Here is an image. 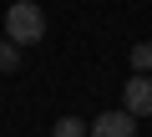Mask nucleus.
<instances>
[{"label":"nucleus","instance_id":"obj_1","mask_svg":"<svg viewBox=\"0 0 152 137\" xmlns=\"http://www.w3.org/2000/svg\"><path fill=\"white\" fill-rule=\"evenodd\" d=\"M46 36V10L36 5V0H15V5L5 10V41L15 46H36Z\"/></svg>","mask_w":152,"mask_h":137},{"label":"nucleus","instance_id":"obj_2","mask_svg":"<svg viewBox=\"0 0 152 137\" xmlns=\"http://www.w3.org/2000/svg\"><path fill=\"white\" fill-rule=\"evenodd\" d=\"M122 112H132V117H152V76H147V71H137V76L122 86Z\"/></svg>","mask_w":152,"mask_h":137},{"label":"nucleus","instance_id":"obj_3","mask_svg":"<svg viewBox=\"0 0 152 137\" xmlns=\"http://www.w3.org/2000/svg\"><path fill=\"white\" fill-rule=\"evenodd\" d=\"M86 137H137V117L132 112H102L86 127Z\"/></svg>","mask_w":152,"mask_h":137},{"label":"nucleus","instance_id":"obj_4","mask_svg":"<svg viewBox=\"0 0 152 137\" xmlns=\"http://www.w3.org/2000/svg\"><path fill=\"white\" fill-rule=\"evenodd\" d=\"M51 137H86V122H81V117H56Z\"/></svg>","mask_w":152,"mask_h":137},{"label":"nucleus","instance_id":"obj_5","mask_svg":"<svg viewBox=\"0 0 152 137\" xmlns=\"http://www.w3.org/2000/svg\"><path fill=\"white\" fill-rule=\"evenodd\" d=\"M20 66V46L15 41H0V71H15Z\"/></svg>","mask_w":152,"mask_h":137},{"label":"nucleus","instance_id":"obj_6","mask_svg":"<svg viewBox=\"0 0 152 137\" xmlns=\"http://www.w3.org/2000/svg\"><path fill=\"white\" fill-rule=\"evenodd\" d=\"M132 66H137V71H152V41H137L132 46Z\"/></svg>","mask_w":152,"mask_h":137}]
</instances>
